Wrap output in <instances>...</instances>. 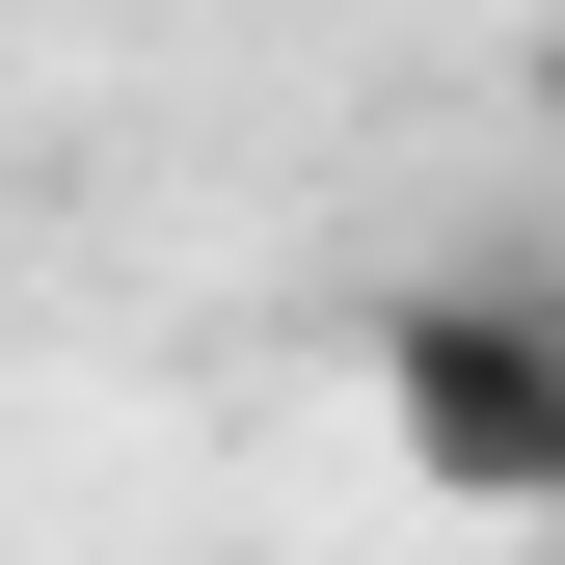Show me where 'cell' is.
<instances>
[{
  "label": "cell",
  "instance_id": "obj_1",
  "mask_svg": "<svg viewBox=\"0 0 565 565\" xmlns=\"http://www.w3.org/2000/svg\"><path fill=\"white\" fill-rule=\"evenodd\" d=\"M377 431H404V484H458V512H539L565 269H404V297H377Z\"/></svg>",
  "mask_w": 565,
  "mask_h": 565
},
{
  "label": "cell",
  "instance_id": "obj_2",
  "mask_svg": "<svg viewBox=\"0 0 565 565\" xmlns=\"http://www.w3.org/2000/svg\"><path fill=\"white\" fill-rule=\"evenodd\" d=\"M512 108H539V162H565V28H539V82H512Z\"/></svg>",
  "mask_w": 565,
  "mask_h": 565
},
{
  "label": "cell",
  "instance_id": "obj_3",
  "mask_svg": "<svg viewBox=\"0 0 565 565\" xmlns=\"http://www.w3.org/2000/svg\"><path fill=\"white\" fill-rule=\"evenodd\" d=\"M539 512H565V431H539Z\"/></svg>",
  "mask_w": 565,
  "mask_h": 565
}]
</instances>
